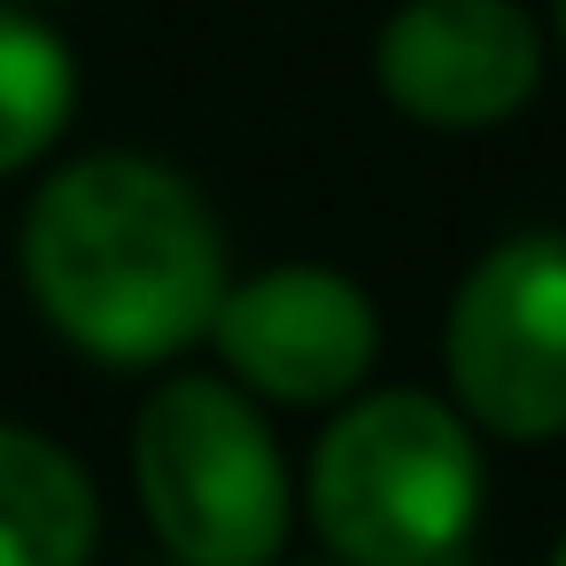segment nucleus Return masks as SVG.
Wrapping results in <instances>:
<instances>
[{
    "mask_svg": "<svg viewBox=\"0 0 566 566\" xmlns=\"http://www.w3.org/2000/svg\"><path fill=\"white\" fill-rule=\"evenodd\" d=\"M17 272L55 342L94 365H171L210 342L226 295V233L195 179L156 156L94 148L63 164L17 226Z\"/></svg>",
    "mask_w": 566,
    "mask_h": 566,
    "instance_id": "1",
    "label": "nucleus"
},
{
    "mask_svg": "<svg viewBox=\"0 0 566 566\" xmlns=\"http://www.w3.org/2000/svg\"><path fill=\"white\" fill-rule=\"evenodd\" d=\"M481 442L450 396L357 388L311 450V527L342 566H450L481 527Z\"/></svg>",
    "mask_w": 566,
    "mask_h": 566,
    "instance_id": "2",
    "label": "nucleus"
},
{
    "mask_svg": "<svg viewBox=\"0 0 566 566\" xmlns=\"http://www.w3.org/2000/svg\"><path fill=\"white\" fill-rule=\"evenodd\" d=\"M133 489L179 566H272L295 527V481L256 396L171 373L133 419Z\"/></svg>",
    "mask_w": 566,
    "mask_h": 566,
    "instance_id": "3",
    "label": "nucleus"
},
{
    "mask_svg": "<svg viewBox=\"0 0 566 566\" xmlns=\"http://www.w3.org/2000/svg\"><path fill=\"white\" fill-rule=\"evenodd\" d=\"M450 396L473 434L551 442L566 434V241L512 233L450 295L442 318Z\"/></svg>",
    "mask_w": 566,
    "mask_h": 566,
    "instance_id": "4",
    "label": "nucleus"
},
{
    "mask_svg": "<svg viewBox=\"0 0 566 566\" xmlns=\"http://www.w3.org/2000/svg\"><path fill=\"white\" fill-rule=\"evenodd\" d=\"M210 349L256 403H349L373 380L380 311L334 264H264L226 280Z\"/></svg>",
    "mask_w": 566,
    "mask_h": 566,
    "instance_id": "5",
    "label": "nucleus"
},
{
    "mask_svg": "<svg viewBox=\"0 0 566 566\" xmlns=\"http://www.w3.org/2000/svg\"><path fill=\"white\" fill-rule=\"evenodd\" d=\"M543 24L520 0H403L373 40L380 94L434 133H489L543 86Z\"/></svg>",
    "mask_w": 566,
    "mask_h": 566,
    "instance_id": "6",
    "label": "nucleus"
},
{
    "mask_svg": "<svg viewBox=\"0 0 566 566\" xmlns=\"http://www.w3.org/2000/svg\"><path fill=\"white\" fill-rule=\"evenodd\" d=\"M94 535V473L55 434L0 419V566H86Z\"/></svg>",
    "mask_w": 566,
    "mask_h": 566,
    "instance_id": "7",
    "label": "nucleus"
},
{
    "mask_svg": "<svg viewBox=\"0 0 566 566\" xmlns=\"http://www.w3.org/2000/svg\"><path fill=\"white\" fill-rule=\"evenodd\" d=\"M78 109V55L55 24L0 0V179L40 164Z\"/></svg>",
    "mask_w": 566,
    "mask_h": 566,
    "instance_id": "8",
    "label": "nucleus"
},
{
    "mask_svg": "<svg viewBox=\"0 0 566 566\" xmlns=\"http://www.w3.org/2000/svg\"><path fill=\"white\" fill-rule=\"evenodd\" d=\"M551 40L566 48V0H551Z\"/></svg>",
    "mask_w": 566,
    "mask_h": 566,
    "instance_id": "9",
    "label": "nucleus"
},
{
    "mask_svg": "<svg viewBox=\"0 0 566 566\" xmlns=\"http://www.w3.org/2000/svg\"><path fill=\"white\" fill-rule=\"evenodd\" d=\"M551 566H566V535H558V551H551Z\"/></svg>",
    "mask_w": 566,
    "mask_h": 566,
    "instance_id": "10",
    "label": "nucleus"
}]
</instances>
